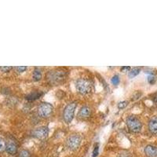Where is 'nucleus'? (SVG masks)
<instances>
[{
  "mask_svg": "<svg viewBox=\"0 0 157 157\" xmlns=\"http://www.w3.org/2000/svg\"><path fill=\"white\" fill-rule=\"evenodd\" d=\"M153 102L155 105H157V93H155L153 96Z\"/></svg>",
  "mask_w": 157,
  "mask_h": 157,
  "instance_id": "obj_23",
  "label": "nucleus"
},
{
  "mask_svg": "<svg viewBox=\"0 0 157 157\" xmlns=\"http://www.w3.org/2000/svg\"><path fill=\"white\" fill-rule=\"evenodd\" d=\"M120 157H129V155H127V154H120Z\"/></svg>",
  "mask_w": 157,
  "mask_h": 157,
  "instance_id": "obj_24",
  "label": "nucleus"
},
{
  "mask_svg": "<svg viewBox=\"0 0 157 157\" xmlns=\"http://www.w3.org/2000/svg\"><path fill=\"white\" fill-rule=\"evenodd\" d=\"M91 115V109L89 106L84 105L79 109L78 113V116L79 118H88Z\"/></svg>",
  "mask_w": 157,
  "mask_h": 157,
  "instance_id": "obj_11",
  "label": "nucleus"
},
{
  "mask_svg": "<svg viewBox=\"0 0 157 157\" xmlns=\"http://www.w3.org/2000/svg\"><path fill=\"white\" fill-rule=\"evenodd\" d=\"M144 152L148 157H157V147L148 145L144 148Z\"/></svg>",
  "mask_w": 157,
  "mask_h": 157,
  "instance_id": "obj_10",
  "label": "nucleus"
},
{
  "mask_svg": "<svg viewBox=\"0 0 157 157\" xmlns=\"http://www.w3.org/2000/svg\"><path fill=\"white\" fill-rule=\"evenodd\" d=\"M32 78L34 79V81L38 82V81L41 80L42 78V71L40 68H35L32 72Z\"/></svg>",
  "mask_w": 157,
  "mask_h": 157,
  "instance_id": "obj_13",
  "label": "nucleus"
},
{
  "mask_svg": "<svg viewBox=\"0 0 157 157\" xmlns=\"http://www.w3.org/2000/svg\"><path fill=\"white\" fill-rule=\"evenodd\" d=\"M82 142V137L78 134H71L66 139L65 145L71 151H75L79 148Z\"/></svg>",
  "mask_w": 157,
  "mask_h": 157,
  "instance_id": "obj_5",
  "label": "nucleus"
},
{
  "mask_svg": "<svg viewBox=\"0 0 157 157\" xmlns=\"http://www.w3.org/2000/svg\"><path fill=\"white\" fill-rule=\"evenodd\" d=\"M49 134V128L47 127H39L38 128L35 129L33 131V136L38 139L43 140L47 138Z\"/></svg>",
  "mask_w": 157,
  "mask_h": 157,
  "instance_id": "obj_7",
  "label": "nucleus"
},
{
  "mask_svg": "<svg viewBox=\"0 0 157 157\" xmlns=\"http://www.w3.org/2000/svg\"><path fill=\"white\" fill-rule=\"evenodd\" d=\"M54 106L48 102H43L38 107V114L42 118H47L52 114Z\"/></svg>",
  "mask_w": 157,
  "mask_h": 157,
  "instance_id": "obj_6",
  "label": "nucleus"
},
{
  "mask_svg": "<svg viewBox=\"0 0 157 157\" xmlns=\"http://www.w3.org/2000/svg\"><path fill=\"white\" fill-rule=\"evenodd\" d=\"M75 88L78 94L86 95L88 94L92 90V84L87 78H80L75 82Z\"/></svg>",
  "mask_w": 157,
  "mask_h": 157,
  "instance_id": "obj_2",
  "label": "nucleus"
},
{
  "mask_svg": "<svg viewBox=\"0 0 157 157\" xmlns=\"http://www.w3.org/2000/svg\"><path fill=\"white\" fill-rule=\"evenodd\" d=\"M140 71H141V68H138V67L131 68V69L128 71L129 78H134V77L137 76V75L140 73Z\"/></svg>",
  "mask_w": 157,
  "mask_h": 157,
  "instance_id": "obj_14",
  "label": "nucleus"
},
{
  "mask_svg": "<svg viewBox=\"0 0 157 157\" xmlns=\"http://www.w3.org/2000/svg\"><path fill=\"white\" fill-rule=\"evenodd\" d=\"M18 157H32V153L28 149H21L18 152Z\"/></svg>",
  "mask_w": 157,
  "mask_h": 157,
  "instance_id": "obj_15",
  "label": "nucleus"
},
{
  "mask_svg": "<svg viewBox=\"0 0 157 157\" xmlns=\"http://www.w3.org/2000/svg\"><path fill=\"white\" fill-rule=\"evenodd\" d=\"M148 129L149 132L153 135L157 134V116H153L148 120Z\"/></svg>",
  "mask_w": 157,
  "mask_h": 157,
  "instance_id": "obj_9",
  "label": "nucleus"
},
{
  "mask_svg": "<svg viewBox=\"0 0 157 157\" xmlns=\"http://www.w3.org/2000/svg\"><path fill=\"white\" fill-rule=\"evenodd\" d=\"M126 124L128 127L129 130L133 133L141 132L142 129V123L135 116H128L126 120Z\"/></svg>",
  "mask_w": 157,
  "mask_h": 157,
  "instance_id": "obj_4",
  "label": "nucleus"
},
{
  "mask_svg": "<svg viewBox=\"0 0 157 157\" xmlns=\"http://www.w3.org/2000/svg\"><path fill=\"white\" fill-rule=\"evenodd\" d=\"M127 105H128V101H122L119 102V104H118V109H125Z\"/></svg>",
  "mask_w": 157,
  "mask_h": 157,
  "instance_id": "obj_18",
  "label": "nucleus"
},
{
  "mask_svg": "<svg viewBox=\"0 0 157 157\" xmlns=\"http://www.w3.org/2000/svg\"><path fill=\"white\" fill-rule=\"evenodd\" d=\"M76 107L77 104L75 101L70 102L64 107V111H63V120L67 124L71 123L73 120Z\"/></svg>",
  "mask_w": 157,
  "mask_h": 157,
  "instance_id": "obj_3",
  "label": "nucleus"
},
{
  "mask_svg": "<svg viewBox=\"0 0 157 157\" xmlns=\"http://www.w3.org/2000/svg\"><path fill=\"white\" fill-rule=\"evenodd\" d=\"M67 74L68 72L63 68H55L50 70L47 74V80L51 85L57 86L65 81Z\"/></svg>",
  "mask_w": 157,
  "mask_h": 157,
  "instance_id": "obj_1",
  "label": "nucleus"
},
{
  "mask_svg": "<svg viewBox=\"0 0 157 157\" xmlns=\"http://www.w3.org/2000/svg\"><path fill=\"white\" fill-rule=\"evenodd\" d=\"M111 82H112V83H113L114 86H117V85H119L120 82V76H119L118 75H113V78H111Z\"/></svg>",
  "mask_w": 157,
  "mask_h": 157,
  "instance_id": "obj_17",
  "label": "nucleus"
},
{
  "mask_svg": "<svg viewBox=\"0 0 157 157\" xmlns=\"http://www.w3.org/2000/svg\"><path fill=\"white\" fill-rule=\"evenodd\" d=\"M12 68H13L12 67H10V66H3V67H1V68H0V70L3 71V72H8V71H10Z\"/></svg>",
  "mask_w": 157,
  "mask_h": 157,
  "instance_id": "obj_20",
  "label": "nucleus"
},
{
  "mask_svg": "<svg viewBox=\"0 0 157 157\" xmlns=\"http://www.w3.org/2000/svg\"><path fill=\"white\" fill-rule=\"evenodd\" d=\"M6 141L0 137V153H2L3 152L6 151Z\"/></svg>",
  "mask_w": 157,
  "mask_h": 157,
  "instance_id": "obj_16",
  "label": "nucleus"
},
{
  "mask_svg": "<svg viewBox=\"0 0 157 157\" xmlns=\"http://www.w3.org/2000/svg\"><path fill=\"white\" fill-rule=\"evenodd\" d=\"M6 152L9 155H16L18 152V146L17 143L13 140H9L6 141Z\"/></svg>",
  "mask_w": 157,
  "mask_h": 157,
  "instance_id": "obj_8",
  "label": "nucleus"
},
{
  "mask_svg": "<svg viewBox=\"0 0 157 157\" xmlns=\"http://www.w3.org/2000/svg\"><path fill=\"white\" fill-rule=\"evenodd\" d=\"M131 69V68H130V67H129V66H124V67H122L121 68V71H123V72H127V71H130V70Z\"/></svg>",
  "mask_w": 157,
  "mask_h": 157,
  "instance_id": "obj_22",
  "label": "nucleus"
},
{
  "mask_svg": "<svg viewBox=\"0 0 157 157\" xmlns=\"http://www.w3.org/2000/svg\"><path fill=\"white\" fill-rule=\"evenodd\" d=\"M43 93L41 91H34V92H32L29 94H28L26 96V99L29 101H36L37 99H39L40 97L43 96Z\"/></svg>",
  "mask_w": 157,
  "mask_h": 157,
  "instance_id": "obj_12",
  "label": "nucleus"
},
{
  "mask_svg": "<svg viewBox=\"0 0 157 157\" xmlns=\"http://www.w3.org/2000/svg\"><path fill=\"white\" fill-rule=\"evenodd\" d=\"M27 67L26 66H19V67H17L16 70L18 71V72H24L25 71L27 70Z\"/></svg>",
  "mask_w": 157,
  "mask_h": 157,
  "instance_id": "obj_21",
  "label": "nucleus"
},
{
  "mask_svg": "<svg viewBox=\"0 0 157 157\" xmlns=\"http://www.w3.org/2000/svg\"><path fill=\"white\" fill-rule=\"evenodd\" d=\"M148 82L150 84H154L155 82V77L153 75H150L148 76Z\"/></svg>",
  "mask_w": 157,
  "mask_h": 157,
  "instance_id": "obj_19",
  "label": "nucleus"
}]
</instances>
